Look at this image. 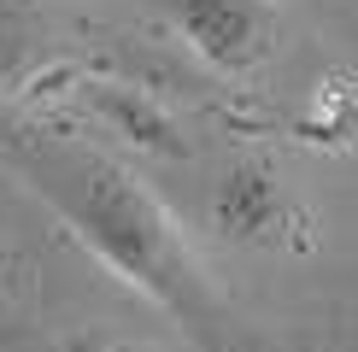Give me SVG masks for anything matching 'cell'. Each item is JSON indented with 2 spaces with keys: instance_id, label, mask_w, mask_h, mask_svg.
<instances>
[{
  "instance_id": "obj_5",
  "label": "cell",
  "mask_w": 358,
  "mask_h": 352,
  "mask_svg": "<svg viewBox=\"0 0 358 352\" xmlns=\"http://www.w3.org/2000/svg\"><path fill=\"white\" fill-rule=\"evenodd\" d=\"M53 352H124L112 341V335H71V341H59Z\"/></svg>"
},
{
  "instance_id": "obj_2",
  "label": "cell",
  "mask_w": 358,
  "mask_h": 352,
  "mask_svg": "<svg viewBox=\"0 0 358 352\" xmlns=\"http://www.w3.org/2000/svg\"><path fill=\"white\" fill-rule=\"evenodd\" d=\"M206 217L229 247H247V253H311L317 247L311 205L271 159H229L206 194Z\"/></svg>"
},
{
  "instance_id": "obj_3",
  "label": "cell",
  "mask_w": 358,
  "mask_h": 352,
  "mask_svg": "<svg viewBox=\"0 0 358 352\" xmlns=\"http://www.w3.org/2000/svg\"><path fill=\"white\" fill-rule=\"evenodd\" d=\"M171 29L223 77H247L276 53L282 12L271 0H159Z\"/></svg>"
},
{
  "instance_id": "obj_1",
  "label": "cell",
  "mask_w": 358,
  "mask_h": 352,
  "mask_svg": "<svg viewBox=\"0 0 358 352\" xmlns=\"http://www.w3.org/2000/svg\"><path fill=\"white\" fill-rule=\"evenodd\" d=\"M0 165L36 194L117 282L159 305L188 329L200 352H235V311L194 253L171 205L124 170L117 159L83 141L41 135V129H0Z\"/></svg>"
},
{
  "instance_id": "obj_4",
  "label": "cell",
  "mask_w": 358,
  "mask_h": 352,
  "mask_svg": "<svg viewBox=\"0 0 358 352\" xmlns=\"http://www.w3.org/2000/svg\"><path fill=\"white\" fill-rule=\"evenodd\" d=\"M59 53L53 12L41 0H0V88H24Z\"/></svg>"
}]
</instances>
